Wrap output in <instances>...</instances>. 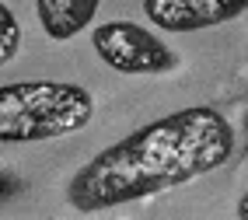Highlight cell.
I'll use <instances>...</instances> for the list:
<instances>
[{
  "label": "cell",
  "instance_id": "cell-3",
  "mask_svg": "<svg viewBox=\"0 0 248 220\" xmlns=\"http://www.w3.org/2000/svg\"><path fill=\"white\" fill-rule=\"evenodd\" d=\"M91 46L98 60L126 77H161L178 66V53L168 49L151 28L137 21H105L94 28Z\"/></svg>",
  "mask_w": 248,
  "mask_h": 220
},
{
  "label": "cell",
  "instance_id": "cell-8",
  "mask_svg": "<svg viewBox=\"0 0 248 220\" xmlns=\"http://www.w3.org/2000/svg\"><path fill=\"white\" fill-rule=\"evenodd\" d=\"M238 220H248V192L238 199Z\"/></svg>",
  "mask_w": 248,
  "mask_h": 220
},
{
  "label": "cell",
  "instance_id": "cell-6",
  "mask_svg": "<svg viewBox=\"0 0 248 220\" xmlns=\"http://www.w3.org/2000/svg\"><path fill=\"white\" fill-rule=\"evenodd\" d=\"M21 49V25L14 18V11L0 0V66L11 63Z\"/></svg>",
  "mask_w": 248,
  "mask_h": 220
},
{
  "label": "cell",
  "instance_id": "cell-2",
  "mask_svg": "<svg viewBox=\"0 0 248 220\" xmlns=\"http://www.w3.org/2000/svg\"><path fill=\"white\" fill-rule=\"evenodd\" d=\"M94 115L88 88L67 80L0 84V143H39L84 129Z\"/></svg>",
  "mask_w": 248,
  "mask_h": 220
},
{
  "label": "cell",
  "instance_id": "cell-5",
  "mask_svg": "<svg viewBox=\"0 0 248 220\" xmlns=\"http://www.w3.org/2000/svg\"><path fill=\"white\" fill-rule=\"evenodd\" d=\"M98 7H102V0H35L39 25L53 42H67L80 35L94 21Z\"/></svg>",
  "mask_w": 248,
  "mask_h": 220
},
{
  "label": "cell",
  "instance_id": "cell-9",
  "mask_svg": "<svg viewBox=\"0 0 248 220\" xmlns=\"http://www.w3.org/2000/svg\"><path fill=\"white\" fill-rule=\"evenodd\" d=\"M28 220H60V217H28Z\"/></svg>",
  "mask_w": 248,
  "mask_h": 220
},
{
  "label": "cell",
  "instance_id": "cell-1",
  "mask_svg": "<svg viewBox=\"0 0 248 220\" xmlns=\"http://www.w3.org/2000/svg\"><path fill=\"white\" fill-rule=\"evenodd\" d=\"M234 157V129L217 109L189 105L126 133L94 154L67 185V203L80 213H102L154 192L178 189Z\"/></svg>",
  "mask_w": 248,
  "mask_h": 220
},
{
  "label": "cell",
  "instance_id": "cell-4",
  "mask_svg": "<svg viewBox=\"0 0 248 220\" xmlns=\"http://www.w3.org/2000/svg\"><path fill=\"white\" fill-rule=\"evenodd\" d=\"M248 0H143L147 21L164 31H203L241 18Z\"/></svg>",
  "mask_w": 248,
  "mask_h": 220
},
{
  "label": "cell",
  "instance_id": "cell-7",
  "mask_svg": "<svg viewBox=\"0 0 248 220\" xmlns=\"http://www.w3.org/2000/svg\"><path fill=\"white\" fill-rule=\"evenodd\" d=\"M18 189H21V182H18V178H14L11 172H0V203H4V199H11Z\"/></svg>",
  "mask_w": 248,
  "mask_h": 220
}]
</instances>
